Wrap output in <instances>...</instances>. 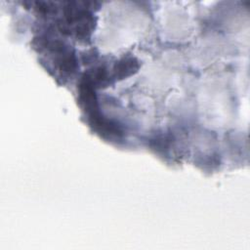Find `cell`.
Listing matches in <instances>:
<instances>
[{"label": "cell", "mask_w": 250, "mask_h": 250, "mask_svg": "<svg viewBox=\"0 0 250 250\" xmlns=\"http://www.w3.org/2000/svg\"><path fill=\"white\" fill-rule=\"evenodd\" d=\"M139 62L133 57H126L120 60L114 67L115 76L118 78H124L130 76L136 72L139 68Z\"/></svg>", "instance_id": "cell-1"}]
</instances>
